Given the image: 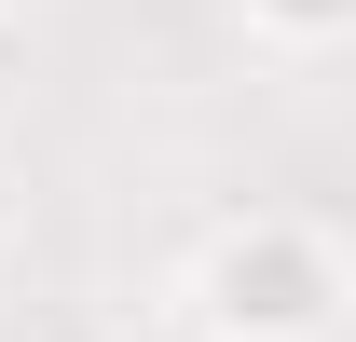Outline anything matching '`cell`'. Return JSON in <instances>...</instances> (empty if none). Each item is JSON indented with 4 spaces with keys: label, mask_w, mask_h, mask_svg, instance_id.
<instances>
[{
    "label": "cell",
    "mask_w": 356,
    "mask_h": 342,
    "mask_svg": "<svg viewBox=\"0 0 356 342\" xmlns=\"http://www.w3.org/2000/svg\"><path fill=\"white\" fill-rule=\"evenodd\" d=\"M192 315H206V342H329L356 315V260L288 206L220 219L206 260H192Z\"/></svg>",
    "instance_id": "1"
},
{
    "label": "cell",
    "mask_w": 356,
    "mask_h": 342,
    "mask_svg": "<svg viewBox=\"0 0 356 342\" xmlns=\"http://www.w3.org/2000/svg\"><path fill=\"white\" fill-rule=\"evenodd\" d=\"M233 14H247L261 42H343L356 28V0H233Z\"/></svg>",
    "instance_id": "2"
},
{
    "label": "cell",
    "mask_w": 356,
    "mask_h": 342,
    "mask_svg": "<svg viewBox=\"0 0 356 342\" xmlns=\"http://www.w3.org/2000/svg\"><path fill=\"white\" fill-rule=\"evenodd\" d=\"M14 206H28V192H14V165H0V247H14Z\"/></svg>",
    "instance_id": "3"
}]
</instances>
